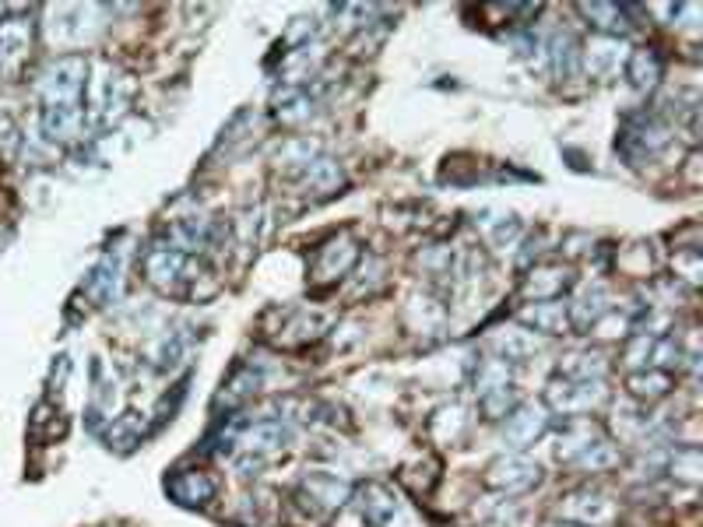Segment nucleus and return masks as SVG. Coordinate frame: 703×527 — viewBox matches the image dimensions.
<instances>
[{"label": "nucleus", "instance_id": "19", "mask_svg": "<svg viewBox=\"0 0 703 527\" xmlns=\"http://www.w3.org/2000/svg\"><path fill=\"white\" fill-rule=\"evenodd\" d=\"M520 321H525L528 330H542V335H563V330H570V313H566L563 299L525 306L520 310Z\"/></svg>", "mask_w": 703, "mask_h": 527}, {"label": "nucleus", "instance_id": "25", "mask_svg": "<svg viewBox=\"0 0 703 527\" xmlns=\"http://www.w3.org/2000/svg\"><path fill=\"white\" fill-rule=\"evenodd\" d=\"M303 184L313 190V193H321V198H327V193H335L341 190V184H346V176H341V165L335 159H313L306 170H303Z\"/></svg>", "mask_w": 703, "mask_h": 527}, {"label": "nucleus", "instance_id": "11", "mask_svg": "<svg viewBox=\"0 0 703 527\" xmlns=\"http://www.w3.org/2000/svg\"><path fill=\"white\" fill-rule=\"evenodd\" d=\"M36 25L28 18H4L0 22V71H18L33 50Z\"/></svg>", "mask_w": 703, "mask_h": 527}, {"label": "nucleus", "instance_id": "22", "mask_svg": "<svg viewBox=\"0 0 703 527\" xmlns=\"http://www.w3.org/2000/svg\"><path fill=\"white\" fill-rule=\"evenodd\" d=\"M492 349L500 352L503 363H520V359H531L538 349H542V341H538L535 330H528V327H511V330H500V335L492 338Z\"/></svg>", "mask_w": 703, "mask_h": 527}, {"label": "nucleus", "instance_id": "33", "mask_svg": "<svg viewBox=\"0 0 703 527\" xmlns=\"http://www.w3.org/2000/svg\"><path fill=\"white\" fill-rule=\"evenodd\" d=\"M608 369V363L598 352H580V355H570V363L563 366V376H570V380H602Z\"/></svg>", "mask_w": 703, "mask_h": 527}, {"label": "nucleus", "instance_id": "16", "mask_svg": "<svg viewBox=\"0 0 703 527\" xmlns=\"http://www.w3.org/2000/svg\"><path fill=\"white\" fill-rule=\"evenodd\" d=\"M289 436L292 432L281 426V422L264 418V422H258V426H250L243 436H239V443H243V450H247L253 461H261L267 454H278V450L289 443Z\"/></svg>", "mask_w": 703, "mask_h": 527}, {"label": "nucleus", "instance_id": "14", "mask_svg": "<svg viewBox=\"0 0 703 527\" xmlns=\"http://www.w3.org/2000/svg\"><path fill=\"white\" fill-rule=\"evenodd\" d=\"M563 514L570 517L574 524H585V527H605L608 520H616V503H612L608 495H602V492L585 489V492L566 495Z\"/></svg>", "mask_w": 703, "mask_h": 527}, {"label": "nucleus", "instance_id": "5", "mask_svg": "<svg viewBox=\"0 0 703 527\" xmlns=\"http://www.w3.org/2000/svg\"><path fill=\"white\" fill-rule=\"evenodd\" d=\"M605 398L602 380H570V376H556L545 387V404L552 412L570 415V418H585L591 415Z\"/></svg>", "mask_w": 703, "mask_h": 527}, {"label": "nucleus", "instance_id": "10", "mask_svg": "<svg viewBox=\"0 0 703 527\" xmlns=\"http://www.w3.org/2000/svg\"><path fill=\"white\" fill-rule=\"evenodd\" d=\"M359 261V247L349 233L335 236L331 243H324L317 250V261H313V278L317 281H338L341 275H349L352 264Z\"/></svg>", "mask_w": 703, "mask_h": 527}, {"label": "nucleus", "instance_id": "31", "mask_svg": "<svg viewBox=\"0 0 703 527\" xmlns=\"http://www.w3.org/2000/svg\"><path fill=\"white\" fill-rule=\"evenodd\" d=\"M141 436H145V418L141 415H120V418H113L106 440L116 450H130L134 443H141Z\"/></svg>", "mask_w": 703, "mask_h": 527}, {"label": "nucleus", "instance_id": "12", "mask_svg": "<svg viewBox=\"0 0 703 527\" xmlns=\"http://www.w3.org/2000/svg\"><path fill=\"white\" fill-rule=\"evenodd\" d=\"M42 134L53 145H74L85 134V105H42Z\"/></svg>", "mask_w": 703, "mask_h": 527}, {"label": "nucleus", "instance_id": "26", "mask_svg": "<svg viewBox=\"0 0 703 527\" xmlns=\"http://www.w3.org/2000/svg\"><path fill=\"white\" fill-rule=\"evenodd\" d=\"M261 390V373L253 369V366H236L233 376H229V384L226 390L218 394V404H229V409H236V404H243L250 401L253 394Z\"/></svg>", "mask_w": 703, "mask_h": 527}, {"label": "nucleus", "instance_id": "34", "mask_svg": "<svg viewBox=\"0 0 703 527\" xmlns=\"http://www.w3.org/2000/svg\"><path fill=\"white\" fill-rule=\"evenodd\" d=\"M447 429L443 436H440V443H454L461 432H465V426H468V418H465V412H461V404H451V409H440L437 415H432V426L429 429Z\"/></svg>", "mask_w": 703, "mask_h": 527}, {"label": "nucleus", "instance_id": "2", "mask_svg": "<svg viewBox=\"0 0 703 527\" xmlns=\"http://www.w3.org/2000/svg\"><path fill=\"white\" fill-rule=\"evenodd\" d=\"M85 81L88 60L81 53H64L39 74V99L42 105H85Z\"/></svg>", "mask_w": 703, "mask_h": 527}, {"label": "nucleus", "instance_id": "27", "mask_svg": "<svg viewBox=\"0 0 703 527\" xmlns=\"http://www.w3.org/2000/svg\"><path fill=\"white\" fill-rule=\"evenodd\" d=\"M626 387H630V394L637 398V401H662L668 390H671V373H665V369H640V373H633L630 380H626Z\"/></svg>", "mask_w": 703, "mask_h": 527}, {"label": "nucleus", "instance_id": "15", "mask_svg": "<svg viewBox=\"0 0 703 527\" xmlns=\"http://www.w3.org/2000/svg\"><path fill=\"white\" fill-rule=\"evenodd\" d=\"M355 495H359V500H355L359 514H363V520H369L373 527H387L394 520L398 510L405 506L394 495V489H387L384 481H366V486L359 489Z\"/></svg>", "mask_w": 703, "mask_h": 527}, {"label": "nucleus", "instance_id": "17", "mask_svg": "<svg viewBox=\"0 0 703 527\" xmlns=\"http://www.w3.org/2000/svg\"><path fill=\"white\" fill-rule=\"evenodd\" d=\"M665 141H668V127L662 124V120L640 116L637 124L626 130L623 148H626V155H630V159H651Z\"/></svg>", "mask_w": 703, "mask_h": 527}, {"label": "nucleus", "instance_id": "6", "mask_svg": "<svg viewBox=\"0 0 703 527\" xmlns=\"http://www.w3.org/2000/svg\"><path fill=\"white\" fill-rule=\"evenodd\" d=\"M486 486L489 489H497L503 495H517V492H528L535 489L538 481H542V468L525 457V454H506V457H497L486 468Z\"/></svg>", "mask_w": 703, "mask_h": 527}, {"label": "nucleus", "instance_id": "1", "mask_svg": "<svg viewBox=\"0 0 703 527\" xmlns=\"http://www.w3.org/2000/svg\"><path fill=\"white\" fill-rule=\"evenodd\" d=\"M134 99V78L113 67L110 60H99V64L88 67V81H85V120L92 127H113L127 116Z\"/></svg>", "mask_w": 703, "mask_h": 527}, {"label": "nucleus", "instance_id": "24", "mask_svg": "<svg viewBox=\"0 0 703 527\" xmlns=\"http://www.w3.org/2000/svg\"><path fill=\"white\" fill-rule=\"evenodd\" d=\"M619 461H623V450L612 443L608 436H598L591 447H585L570 461V468H580V472H608V468H616Z\"/></svg>", "mask_w": 703, "mask_h": 527}, {"label": "nucleus", "instance_id": "7", "mask_svg": "<svg viewBox=\"0 0 703 527\" xmlns=\"http://www.w3.org/2000/svg\"><path fill=\"white\" fill-rule=\"evenodd\" d=\"M549 429V412L545 404H520L503 422V443L520 454V450H528L535 440H542V432Z\"/></svg>", "mask_w": 703, "mask_h": 527}, {"label": "nucleus", "instance_id": "21", "mask_svg": "<svg viewBox=\"0 0 703 527\" xmlns=\"http://www.w3.org/2000/svg\"><path fill=\"white\" fill-rule=\"evenodd\" d=\"M85 292L92 296L96 306H106L116 299V292H120V261L113 258V253H106V258L92 267V275L85 278Z\"/></svg>", "mask_w": 703, "mask_h": 527}, {"label": "nucleus", "instance_id": "32", "mask_svg": "<svg viewBox=\"0 0 703 527\" xmlns=\"http://www.w3.org/2000/svg\"><path fill=\"white\" fill-rule=\"evenodd\" d=\"M668 468L671 475H676L679 481H690V486H696V481L703 478V457H700V447H676V454H671L668 461Z\"/></svg>", "mask_w": 703, "mask_h": 527}, {"label": "nucleus", "instance_id": "3", "mask_svg": "<svg viewBox=\"0 0 703 527\" xmlns=\"http://www.w3.org/2000/svg\"><path fill=\"white\" fill-rule=\"evenodd\" d=\"M145 278L155 285L162 296H184L193 281V258L173 243H155L145 253Z\"/></svg>", "mask_w": 703, "mask_h": 527}, {"label": "nucleus", "instance_id": "30", "mask_svg": "<svg viewBox=\"0 0 703 527\" xmlns=\"http://www.w3.org/2000/svg\"><path fill=\"white\" fill-rule=\"evenodd\" d=\"M500 387H511V369H506L503 359H486V363L478 366V373H475V394L486 398V394H492V390H500Z\"/></svg>", "mask_w": 703, "mask_h": 527}, {"label": "nucleus", "instance_id": "4", "mask_svg": "<svg viewBox=\"0 0 703 527\" xmlns=\"http://www.w3.org/2000/svg\"><path fill=\"white\" fill-rule=\"evenodd\" d=\"M349 481H341L338 475H327V472H313L299 481L296 489V506L310 514L313 520H331L341 506L349 503Z\"/></svg>", "mask_w": 703, "mask_h": 527}, {"label": "nucleus", "instance_id": "20", "mask_svg": "<svg viewBox=\"0 0 703 527\" xmlns=\"http://www.w3.org/2000/svg\"><path fill=\"white\" fill-rule=\"evenodd\" d=\"M662 74H665V60L654 47H640L626 57V78H630V85L640 88V92H651V88L662 81Z\"/></svg>", "mask_w": 703, "mask_h": 527}, {"label": "nucleus", "instance_id": "35", "mask_svg": "<svg viewBox=\"0 0 703 527\" xmlns=\"http://www.w3.org/2000/svg\"><path fill=\"white\" fill-rule=\"evenodd\" d=\"M651 349H654V338L651 335H633L630 338V344L623 349V359H626V366H648L651 363Z\"/></svg>", "mask_w": 703, "mask_h": 527}, {"label": "nucleus", "instance_id": "13", "mask_svg": "<svg viewBox=\"0 0 703 527\" xmlns=\"http://www.w3.org/2000/svg\"><path fill=\"white\" fill-rule=\"evenodd\" d=\"M574 285V271L563 264H542L531 267L525 275V296L531 303H549V299H563V292Z\"/></svg>", "mask_w": 703, "mask_h": 527}, {"label": "nucleus", "instance_id": "29", "mask_svg": "<svg viewBox=\"0 0 703 527\" xmlns=\"http://www.w3.org/2000/svg\"><path fill=\"white\" fill-rule=\"evenodd\" d=\"M580 11L594 18V25L602 28V36L619 39L626 33V8L619 4H580Z\"/></svg>", "mask_w": 703, "mask_h": 527}, {"label": "nucleus", "instance_id": "23", "mask_svg": "<svg viewBox=\"0 0 703 527\" xmlns=\"http://www.w3.org/2000/svg\"><path fill=\"white\" fill-rule=\"evenodd\" d=\"M545 53H549V64L556 71V78H574L580 71V47L570 33H556L545 42Z\"/></svg>", "mask_w": 703, "mask_h": 527}, {"label": "nucleus", "instance_id": "8", "mask_svg": "<svg viewBox=\"0 0 703 527\" xmlns=\"http://www.w3.org/2000/svg\"><path fill=\"white\" fill-rule=\"evenodd\" d=\"M166 492L173 495V503L201 510L218 495V478L201 472V468H184V472H176L173 478H166Z\"/></svg>", "mask_w": 703, "mask_h": 527}, {"label": "nucleus", "instance_id": "9", "mask_svg": "<svg viewBox=\"0 0 703 527\" xmlns=\"http://www.w3.org/2000/svg\"><path fill=\"white\" fill-rule=\"evenodd\" d=\"M626 42L623 39H612V36H594L585 50H580V64L588 67L591 78L598 81H608L626 67Z\"/></svg>", "mask_w": 703, "mask_h": 527}, {"label": "nucleus", "instance_id": "36", "mask_svg": "<svg viewBox=\"0 0 703 527\" xmlns=\"http://www.w3.org/2000/svg\"><path fill=\"white\" fill-rule=\"evenodd\" d=\"M542 527H585V524H574V520H549V524H542Z\"/></svg>", "mask_w": 703, "mask_h": 527}, {"label": "nucleus", "instance_id": "28", "mask_svg": "<svg viewBox=\"0 0 703 527\" xmlns=\"http://www.w3.org/2000/svg\"><path fill=\"white\" fill-rule=\"evenodd\" d=\"M275 113H278L281 124L296 127V124H303V120H310L313 99L303 92V88H286V92H281V96L275 99Z\"/></svg>", "mask_w": 703, "mask_h": 527}, {"label": "nucleus", "instance_id": "18", "mask_svg": "<svg viewBox=\"0 0 703 527\" xmlns=\"http://www.w3.org/2000/svg\"><path fill=\"white\" fill-rule=\"evenodd\" d=\"M608 296L602 285H588L585 292H580L574 303H566V313H570V327H577L580 335H591V327L602 321L608 313Z\"/></svg>", "mask_w": 703, "mask_h": 527}]
</instances>
